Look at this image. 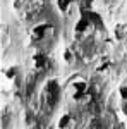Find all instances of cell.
<instances>
[{"instance_id":"6da1fadb","label":"cell","mask_w":127,"mask_h":129,"mask_svg":"<svg viewBox=\"0 0 127 129\" xmlns=\"http://www.w3.org/2000/svg\"><path fill=\"white\" fill-rule=\"evenodd\" d=\"M65 93L74 103H79V105H84V103H88L91 100L89 83L81 74H74V76L69 78L67 84H65Z\"/></svg>"},{"instance_id":"7a4b0ae2","label":"cell","mask_w":127,"mask_h":129,"mask_svg":"<svg viewBox=\"0 0 127 129\" xmlns=\"http://www.w3.org/2000/svg\"><path fill=\"white\" fill-rule=\"evenodd\" d=\"M21 76V69L17 64H10L2 71V88L4 89H12Z\"/></svg>"},{"instance_id":"3957f363","label":"cell","mask_w":127,"mask_h":129,"mask_svg":"<svg viewBox=\"0 0 127 129\" xmlns=\"http://www.w3.org/2000/svg\"><path fill=\"white\" fill-rule=\"evenodd\" d=\"M52 33H53V26H52L50 22H39V24H36L29 33L31 43H41L43 40H47Z\"/></svg>"},{"instance_id":"277c9868","label":"cell","mask_w":127,"mask_h":129,"mask_svg":"<svg viewBox=\"0 0 127 129\" xmlns=\"http://www.w3.org/2000/svg\"><path fill=\"white\" fill-rule=\"evenodd\" d=\"M39 7V2L38 0H12V10L14 14H17L21 17L28 16L31 10H34Z\"/></svg>"},{"instance_id":"5b68a950","label":"cell","mask_w":127,"mask_h":129,"mask_svg":"<svg viewBox=\"0 0 127 129\" xmlns=\"http://www.w3.org/2000/svg\"><path fill=\"white\" fill-rule=\"evenodd\" d=\"M59 91H60V86L55 79H50L45 84V88H43V98L47 100L48 105H53L59 100Z\"/></svg>"},{"instance_id":"8992f818","label":"cell","mask_w":127,"mask_h":129,"mask_svg":"<svg viewBox=\"0 0 127 129\" xmlns=\"http://www.w3.org/2000/svg\"><path fill=\"white\" fill-rule=\"evenodd\" d=\"M91 33H93V24L89 22V19H86V17L77 19V22L74 24V35H76V38H79V40L88 38Z\"/></svg>"},{"instance_id":"52a82bcc","label":"cell","mask_w":127,"mask_h":129,"mask_svg":"<svg viewBox=\"0 0 127 129\" xmlns=\"http://www.w3.org/2000/svg\"><path fill=\"white\" fill-rule=\"evenodd\" d=\"M29 66H31L33 71H43L47 66H48V59H47L45 53L34 52V53L31 55V59H29Z\"/></svg>"},{"instance_id":"ba28073f","label":"cell","mask_w":127,"mask_h":129,"mask_svg":"<svg viewBox=\"0 0 127 129\" xmlns=\"http://www.w3.org/2000/svg\"><path fill=\"white\" fill-rule=\"evenodd\" d=\"M112 36H113V40L117 41V43L125 40L127 38V24L125 22H117L112 28Z\"/></svg>"},{"instance_id":"9c48e42d","label":"cell","mask_w":127,"mask_h":129,"mask_svg":"<svg viewBox=\"0 0 127 129\" xmlns=\"http://www.w3.org/2000/svg\"><path fill=\"white\" fill-rule=\"evenodd\" d=\"M57 129H76V120L70 114H62L57 119Z\"/></svg>"},{"instance_id":"30bf717a","label":"cell","mask_w":127,"mask_h":129,"mask_svg":"<svg viewBox=\"0 0 127 129\" xmlns=\"http://www.w3.org/2000/svg\"><path fill=\"white\" fill-rule=\"evenodd\" d=\"M112 66H113V60L110 59V57H101V59L98 60L95 71H96L98 74H108L112 71Z\"/></svg>"},{"instance_id":"8fae6325","label":"cell","mask_w":127,"mask_h":129,"mask_svg":"<svg viewBox=\"0 0 127 129\" xmlns=\"http://www.w3.org/2000/svg\"><path fill=\"white\" fill-rule=\"evenodd\" d=\"M62 60H64L65 66H74L76 64L77 57H76V52H74L72 47H65L64 48V52H62Z\"/></svg>"},{"instance_id":"7c38bea8","label":"cell","mask_w":127,"mask_h":129,"mask_svg":"<svg viewBox=\"0 0 127 129\" xmlns=\"http://www.w3.org/2000/svg\"><path fill=\"white\" fill-rule=\"evenodd\" d=\"M72 2H74V0H55V5H57V9H59L60 14H67V10L70 9Z\"/></svg>"},{"instance_id":"4fadbf2b","label":"cell","mask_w":127,"mask_h":129,"mask_svg":"<svg viewBox=\"0 0 127 129\" xmlns=\"http://www.w3.org/2000/svg\"><path fill=\"white\" fill-rule=\"evenodd\" d=\"M118 96H120L122 102H127V83L120 84V88H118Z\"/></svg>"},{"instance_id":"5bb4252c","label":"cell","mask_w":127,"mask_h":129,"mask_svg":"<svg viewBox=\"0 0 127 129\" xmlns=\"http://www.w3.org/2000/svg\"><path fill=\"white\" fill-rule=\"evenodd\" d=\"M120 110H122V114L127 117V102H122L120 100Z\"/></svg>"}]
</instances>
